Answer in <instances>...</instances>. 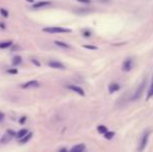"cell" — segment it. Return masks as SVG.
Wrapping results in <instances>:
<instances>
[{"label": "cell", "mask_w": 153, "mask_h": 152, "mask_svg": "<svg viewBox=\"0 0 153 152\" xmlns=\"http://www.w3.org/2000/svg\"><path fill=\"white\" fill-rule=\"evenodd\" d=\"M31 63H32V64H34V66H36V67H40V66H41V63L39 62L38 60H34H34H31Z\"/></svg>", "instance_id": "cell-21"}, {"label": "cell", "mask_w": 153, "mask_h": 152, "mask_svg": "<svg viewBox=\"0 0 153 152\" xmlns=\"http://www.w3.org/2000/svg\"><path fill=\"white\" fill-rule=\"evenodd\" d=\"M132 69V60L131 58H127L125 60V62L123 63V70L125 72H128Z\"/></svg>", "instance_id": "cell-7"}, {"label": "cell", "mask_w": 153, "mask_h": 152, "mask_svg": "<svg viewBox=\"0 0 153 152\" xmlns=\"http://www.w3.org/2000/svg\"><path fill=\"white\" fill-rule=\"evenodd\" d=\"M27 2H30V3H34V0H26Z\"/></svg>", "instance_id": "cell-31"}, {"label": "cell", "mask_w": 153, "mask_h": 152, "mask_svg": "<svg viewBox=\"0 0 153 152\" xmlns=\"http://www.w3.org/2000/svg\"><path fill=\"white\" fill-rule=\"evenodd\" d=\"M51 2L49 1H39V2H34L32 4V8H42V7H45V6H48V5H50Z\"/></svg>", "instance_id": "cell-8"}, {"label": "cell", "mask_w": 153, "mask_h": 152, "mask_svg": "<svg viewBox=\"0 0 153 152\" xmlns=\"http://www.w3.org/2000/svg\"><path fill=\"white\" fill-rule=\"evenodd\" d=\"M97 130H98V132L104 134V133L107 131V127H106V126H104V125H99L98 127H97Z\"/></svg>", "instance_id": "cell-17"}, {"label": "cell", "mask_w": 153, "mask_h": 152, "mask_svg": "<svg viewBox=\"0 0 153 152\" xmlns=\"http://www.w3.org/2000/svg\"><path fill=\"white\" fill-rule=\"evenodd\" d=\"M7 73H10V74H18V69H8V70H7Z\"/></svg>", "instance_id": "cell-22"}, {"label": "cell", "mask_w": 153, "mask_h": 152, "mask_svg": "<svg viewBox=\"0 0 153 152\" xmlns=\"http://www.w3.org/2000/svg\"><path fill=\"white\" fill-rule=\"evenodd\" d=\"M43 31L48 33H67V32H71V29L64 28V27H58V26H52V27H45V28H43Z\"/></svg>", "instance_id": "cell-1"}, {"label": "cell", "mask_w": 153, "mask_h": 152, "mask_svg": "<svg viewBox=\"0 0 153 152\" xmlns=\"http://www.w3.org/2000/svg\"><path fill=\"white\" fill-rule=\"evenodd\" d=\"M4 114H3V113H1L0 112V123H1V122L3 121V120H4Z\"/></svg>", "instance_id": "cell-25"}, {"label": "cell", "mask_w": 153, "mask_h": 152, "mask_svg": "<svg viewBox=\"0 0 153 152\" xmlns=\"http://www.w3.org/2000/svg\"><path fill=\"white\" fill-rule=\"evenodd\" d=\"M68 89H70V90L73 91V92H75L76 94H78V95L84 96V91L82 90L80 87L75 86V84H69V86H68Z\"/></svg>", "instance_id": "cell-6"}, {"label": "cell", "mask_w": 153, "mask_h": 152, "mask_svg": "<svg viewBox=\"0 0 153 152\" xmlns=\"http://www.w3.org/2000/svg\"><path fill=\"white\" fill-rule=\"evenodd\" d=\"M0 28H1V29H5V24L2 23V22H0Z\"/></svg>", "instance_id": "cell-29"}, {"label": "cell", "mask_w": 153, "mask_h": 152, "mask_svg": "<svg viewBox=\"0 0 153 152\" xmlns=\"http://www.w3.org/2000/svg\"><path fill=\"white\" fill-rule=\"evenodd\" d=\"M54 44L56 46H58V47H62V48H65V49H69L70 46L68 45V44L64 43V42H60V41H55Z\"/></svg>", "instance_id": "cell-16"}, {"label": "cell", "mask_w": 153, "mask_h": 152, "mask_svg": "<svg viewBox=\"0 0 153 152\" xmlns=\"http://www.w3.org/2000/svg\"><path fill=\"white\" fill-rule=\"evenodd\" d=\"M84 36L86 37V38H88V37H91V32H90V31H84Z\"/></svg>", "instance_id": "cell-28"}, {"label": "cell", "mask_w": 153, "mask_h": 152, "mask_svg": "<svg viewBox=\"0 0 153 152\" xmlns=\"http://www.w3.org/2000/svg\"><path fill=\"white\" fill-rule=\"evenodd\" d=\"M48 66L53 68V69H60V70H65L66 67L64 64H62L60 62H58V61H50L48 63Z\"/></svg>", "instance_id": "cell-4"}, {"label": "cell", "mask_w": 153, "mask_h": 152, "mask_svg": "<svg viewBox=\"0 0 153 152\" xmlns=\"http://www.w3.org/2000/svg\"><path fill=\"white\" fill-rule=\"evenodd\" d=\"M40 86V82L38 80H29L27 82L21 84L22 89H29V88H36V87Z\"/></svg>", "instance_id": "cell-5"}, {"label": "cell", "mask_w": 153, "mask_h": 152, "mask_svg": "<svg viewBox=\"0 0 153 152\" xmlns=\"http://www.w3.org/2000/svg\"><path fill=\"white\" fill-rule=\"evenodd\" d=\"M21 63H22V57L20 56V55H16V56L13 58L12 64L14 65V66H19Z\"/></svg>", "instance_id": "cell-15"}, {"label": "cell", "mask_w": 153, "mask_h": 152, "mask_svg": "<svg viewBox=\"0 0 153 152\" xmlns=\"http://www.w3.org/2000/svg\"><path fill=\"white\" fill-rule=\"evenodd\" d=\"M149 136H150V131H147L143 134L142 137V140H141V143H140V146L138 148L139 151H144L145 148L147 146V143H148V140H149Z\"/></svg>", "instance_id": "cell-2"}, {"label": "cell", "mask_w": 153, "mask_h": 152, "mask_svg": "<svg viewBox=\"0 0 153 152\" xmlns=\"http://www.w3.org/2000/svg\"><path fill=\"white\" fill-rule=\"evenodd\" d=\"M77 1H78V2H81V3H86V4L91 2V0H77Z\"/></svg>", "instance_id": "cell-27"}, {"label": "cell", "mask_w": 153, "mask_h": 152, "mask_svg": "<svg viewBox=\"0 0 153 152\" xmlns=\"http://www.w3.org/2000/svg\"><path fill=\"white\" fill-rule=\"evenodd\" d=\"M119 89H120V84H118V83H112V84L108 86V92H109L110 94H112V93L117 92Z\"/></svg>", "instance_id": "cell-11"}, {"label": "cell", "mask_w": 153, "mask_h": 152, "mask_svg": "<svg viewBox=\"0 0 153 152\" xmlns=\"http://www.w3.org/2000/svg\"><path fill=\"white\" fill-rule=\"evenodd\" d=\"M0 15L2 17H4V18H7L8 17V11L6 10V8H0Z\"/></svg>", "instance_id": "cell-19"}, {"label": "cell", "mask_w": 153, "mask_h": 152, "mask_svg": "<svg viewBox=\"0 0 153 152\" xmlns=\"http://www.w3.org/2000/svg\"><path fill=\"white\" fill-rule=\"evenodd\" d=\"M13 139L12 136H10L8 133H5L4 136L1 138V140H0V143H2V144H6V143H8L11 140Z\"/></svg>", "instance_id": "cell-13"}, {"label": "cell", "mask_w": 153, "mask_h": 152, "mask_svg": "<svg viewBox=\"0 0 153 152\" xmlns=\"http://www.w3.org/2000/svg\"><path fill=\"white\" fill-rule=\"evenodd\" d=\"M145 83H146V81L144 80L143 82H142L141 84H140V86H139V88L136 89L135 93H134V95L132 96V98H131L132 101H134V100H138V99H139V98L142 96V94H143L144 89H145Z\"/></svg>", "instance_id": "cell-3"}, {"label": "cell", "mask_w": 153, "mask_h": 152, "mask_svg": "<svg viewBox=\"0 0 153 152\" xmlns=\"http://www.w3.org/2000/svg\"><path fill=\"white\" fill-rule=\"evenodd\" d=\"M114 136H115V132H112V131H106L105 133H104V138L107 139V140H110V139L114 138Z\"/></svg>", "instance_id": "cell-18"}, {"label": "cell", "mask_w": 153, "mask_h": 152, "mask_svg": "<svg viewBox=\"0 0 153 152\" xmlns=\"http://www.w3.org/2000/svg\"><path fill=\"white\" fill-rule=\"evenodd\" d=\"M60 151H68V150L66 149V148H60Z\"/></svg>", "instance_id": "cell-30"}, {"label": "cell", "mask_w": 153, "mask_h": 152, "mask_svg": "<svg viewBox=\"0 0 153 152\" xmlns=\"http://www.w3.org/2000/svg\"><path fill=\"white\" fill-rule=\"evenodd\" d=\"M84 150H86V145H84V144H78V145L72 147L71 151H73V152H82Z\"/></svg>", "instance_id": "cell-10"}, {"label": "cell", "mask_w": 153, "mask_h": 152, "mask_svg": "<svg viewBox=\"0 0 153 152\" xmlns=\"http://www.w3.org/2000/svg\"><path fill=\"white\" fill-rule=\"evenodd\" d=\"M13 45L12 41H5V42H0V48L1 49H5V48H10Z\"/></svg>", "instance_id": "cell-14"}, {"label": "cell", "mask_w": 153, "mask_h": 152, "mask_svg": "<svg viewBox=\"0 0 153 152\" xmlns=\"http://www.w3.org/2000/svg\"><path fill=\"white\" fill-rule=\"evenodd\" d=\"M32 136H34V133L32 132H27L26 134H25V136L23 137V138H21L20 139V143H21V144H26V143H28L29 141L31 140V138H32Z\"/></svg>", "instance_id": "cell-9"}, {"label": "cell", "mask_w": 153, "mask_h": 152, "mask_svg": "<svg viewBox=\"0 0 153 152\" xmlns=\"http://www.w3.org/2000/svg\"><path fill=\"white\" fill-rule=\"evenodd\" d=\"M151 97H153V79H152V82H151V84H150V89H149L147 99H150Z\"/></svg>", "instance_id": "cell-20"}, {"label": "cell", "mask_w": 153, "mask_h": 152, "mask_svg": "<svg viewBox=\"0 0 153 152\" xmlns=\"http://www.w3.org/2000/svg\"><path fill=\"white\" fill-rule=\"evenodd\" d=\"M28 132V130H27V129H25V128H23V129H20L19 131H18V132H16V138L18 139V140H20V139L21 138H23L24 136H25V134H26V133Z\"/></svg>", "instance_id": "cell-12"}, {"label": "cell", "mask_w": 153, "mask_h": 152, "mask_svg": "<svg viewBox=\"0 0 153 152\" xmlns=\"http://www.w3.org/2000/svg\"><path fill=\"white\" fill-rule=\"evenodd\" d=\"M84 48H86V49H92V50L97 49V47H95V46H91V45H84Z\"/></svg>", "instance_id": "cell-24"}, {"label": "cell", "mask_w": 153, "mask_h": 152, "mask_svg": "<svg viewBox=\"0 0 153 152\" xmlns=\"http://www.w3.org/2000/svg\"><path fill=\"white\" fill-rule=\"evenodd\" d=\"M6 133H8V134H10V136H12L13 138H14V137L16 136V132H15V131L13 130V129H8V130L6 131Z\"/></svg>", "instance_id": "cell-23"}, {"label": "cell", "mask_w": 153, "mask_h": 152, "mask_svg": "<svg viewBox=\"0 0 153 152\" xmlns=\"http://www.w3.org/2000/svg\"><path fill=\"white\" fill-rule=\"evenodd\" d=\"M25 121H26V117H22L19 122H20V124H24L25 123Z\"/></svg>", "instance_id": "cell-26"}]
</instances>
